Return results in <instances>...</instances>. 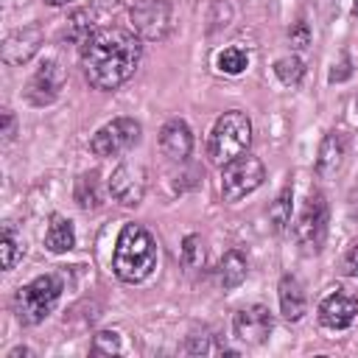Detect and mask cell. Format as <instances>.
Wrapping results in <instances>:
<instances>
[{
    "instance_id": "6da1fadb",
    "label": "cell",
    "mask_w": 358,
    "mask_h": 358,
    "mask_svg": "<svg viewBox=\"0 0 358 358\" xmlns=\"http://www.w3.org/2000/svg\"><path fill=\"white\" fill-rule=\"evenodd\" d=\"M81 67L95 90H115L129 81L140 64V36L126 28H98L78 45Z\"/></svg>"
},
{
    "instance_id": "7a4b0ae2",
    "label": "cell",
    "mask_w": 358,
    "mask_h": 358,
    "mask_svg": "<svg viewBox=\"0 0 358 358\" xmlns=\"http://www.w3.org/2000/svg\"><path fill=\"white\" fill-rule=\"evenodd\" d=\"M112 268L120 282H143L157 268V243L151 232L140 224H123L115 252H112Z\"/></svg>"
},
{
    "instance_id": "3957f363",
    "label": "cell",
    "mask_w": 358,
    "mask_h": 358,
    "mask_svg": "<svg viewBox=\"0 0 358 358\" xmlns=\"http://www.w3.org/2000/svg\"><path fill=\"white\" fill-rule=\"evenodd\" d=\"M249 143H252V123H249V117L243 112H238V109H229L210 129L207 157H210L213 165L224 168L235 157L246 154L249 151Z\"/></svg>"
},
{
    "instance_id": "277c9868",
    "label": "cell",
    "mask_w": 358,
    "mask_h": 358,
    "mask_svg": "<svg viewBox=\"0 0 358 358\" xmlns=\"http://www.w3.org/2000/svg\"><path fill=\"white\" fill-rule=\"evenodd\" d=\"M62 291H64V285L56 274H42V277L31 280L28 285H22L14 294V313H17L20 324L31 327V324L45 322L53 313Z\"/></svg>"
},
{
    "instance_id": "5b68a950",
    "label": "cell",
    "mask_w": 358,
    "mask_h": 358,
    "mask_svg": "<svg viewBox=\"0 0 358 358\" xmlns=\"http://www.w3.org/2000/svg\"><path fill=\"white\" fill-rule=\"evenodd\" d=\"M263 179H266L263 162L246 151L221 168V196H224V201L235 204V201L246 199L249 193H255L263 185Z\"/></svg>"
},
{
    "instance_id": "8992f818",
    "label": "cell",
    "mask_w": 358,
    "mask_h": 358,
    "mask_svg": "<svg viewBox=\"0 0 358 358\" xmlns=\"http://www.w3.org/2000/svg\"><path fill=\"white\" fill-rule=\"evenodd\" d=\"M324 238H327V201L319 190H313L294 221V241L305 252H319Z\"/></svg>"
},
{
    "instance_id": "52a82bcc",
    "label": "cell",
    "mask_w": 358,
    "mask_h": 358,
    "mask_svg": "<svg viewBox=\"0 0 358 358\" xmlns=\"http://www.w3.org/2000/svg\"><path fill=\"white\" fill-rule=\"evenodd\" d=\"M140 137H143V126L134 117H115L92 134L90 151L95 157H120L129 148H134Z\"/></svg>"
},
{
    "instance_id": "ba28073f",
    "label": "cell",
    "mask_w": 358,
    "mask_h": 358,
    "mask_svg": "<svg viewBox=\"0 0 358 358\" xmlns=\"http://www.w3.org/2000/svg\"><path fill=\"white\" fill-rule=\"evenodd\" d=\"M131 28L145 42H162L171 34V3L168 0H134L129 8Z\"/></svg>"
},
{
    "instance_id": "9c48e42d",
    "label": "cell",
    "mask_w": 358,
    "mask_h": 358,
    "mask_svg": "<svg viewBox=\"0 0 358 358\" xmlns=\"http://www.w3.org/2000/svg\"><path fill=\"white\" fill-rule=\"evenodd\" d=\"M64 81H67L64 67H62L56 59H45V62L34 70V76H31V81H28V87H25V95H28L31 103L45 106V103H50V101L59 98Z\"/></svg>"
},
{
    "instance_id": "30bf717a",
    "label": "cell",
    "mask_w": 358,
    "mask_h": 358,
    "mask_svg": "<svg viewBox=\"0 0 358 358\" xmlns=\"http://www.w3.org/2000/svg\"><path fill=\"white\" fill-rule=\"evenodd\" d=\"M109 196L123 204V207H134L143 201L145 196V171L140 165H131V162H120L112 176H109Z\"/></svg>"
},
{
    "instance_id": "8fae6325",
    "label": "cell",
    "mask_w": 358,
    "mask_h": 358,
    "mask_svg": "<svg viewBox=\"0 0 358 358\" xmlns=\"http://www.w3.org/2000/svg\"><path fill=\"white\" fill-rule=\"evenodd\" d=\"M271 327H274V319L266 305H252L232 316V333L243 344H263L268 338Z\"/></svg>"
},
{
    "instance_id": "7c38bea8",
    "label": "cell",
    "mask_w": 358,
    "mask_h": 358,
    "mask_svg": "<svg viewBox=\"0 0 358 358\" xmlns=\"http://www.w3.org/2000/svg\"><path fill=\"white\" fill-rule=\"evenodd\" d=\"M355 313H358V299L352 294H347L344 288L330 291L319 302V322L327 330H347L355 322Z\"/></svg>"
},
{
    "instance_id": "4fadbf2b",
    "label": "cell",
    "mask_w": 358,
    "mask_h": 358,
    "mask_svg": "<svg viewBox=\"0 0 358 358\" xmlns=\"http://www.w3.org/2000/svg\"><path fill=\"white\" fill-rule=\"evenodd\" d=\"M42 45V28L39 25H25L14 34L6 36L3 42V62L6 64H25Z\"/></svg>"
},
{
    "instance_id": "5bb4252c",
    "label": "cell",
    "mask_w": 358,
    "mask_h": 358,
    "mask_svg": "<svg viewBox=\"0 0 358 358\" xmlns=\"http://www.w3.org/2000/svg\"><path fill=\"white\" fill-rule=\"evenodd\" d=\"M159 148L171 162H185L193 151V131L185 120L173 117L159 129Z\"/></svg>"
},
{
    "instance_id": "9a60e30c",
    "label": "cell",
    "mask_w": 358,
    "mask_h": 358,
    "mask_svg": "<svg viewBox=\"0 0 358 358\" xmlns=\"http://www.w3.org/2000/svg\"><path fill=\"white\" fill-rule=\"evenodd\" d=\"M344 157H347V137L341 131H327L316 154V173L333 176L344 165Z\"/></svg>"
},
{
    "instance_id": "2e32d148",
    "label": "cell",
    "mask_w": 358,
    "mask_h": 358,
    "mask_svg": "<svg viewBox=\"0 0 358 358\" xmlns=\"http://www.w3.org/2000/svg\"><path fill=\"white\" fill-rule=\"evenodd\" d=\"M277 296H280V313L288 322H299L305 316L308 299H305V291H302V285H299L296 277L282 274L280 277V285H277Z\"/></svg>"
},
{
    "instance_id": "e0dca14e",
    "label": "cell",
    "mask_w": 358,
    "mask_h": 358,
    "mask_svg": "<svg viewBox=\"0 0 358 358\" xmlns=\"http://www.w3.org/2000/svg\"><path fill=\"white\" fill-rule=\"evenodd\" d=\"M76 246V229H73V221L64 218V215H53L50 224H48V232H45V249L53 252V255H64Z\"/></svg>"
},
{
    "instance_id": "ac0fdd59",
    "label": "cell",
    "mask_w": 358,
    "mask_h": 358,
    "mask_svg": "<svg viewBox=\"0 0 358 358\" xmlns=\"http://www.w3.org/2000/svg\"><path fill=\"white\" fill-rule=\"evenodd\" d=\"M246 274H249L246 257H243L238 249H229V252L221 257V263H218V282H221V288H224V291L238 288V285L246 280Z\"/></svg>"
},
{
    "instance_id": "d6986e66",
    "label": "cell",
    "mask_w": 358,
    "mask_h": 358,
    "mask_svg": "<svg viewBox=\"0 0 358 358\" xmlns=\"http://www.w3.org/2000/svg\"><path fill=\"white\" fill-rule=\"evenodd\" d=\"M76 201L81 210L101 207V190H98V173H81L76 179Z\"/></svg>"
},
{
    "instance_id": "ffe728a7",
    "label": "cell",
    "mask_w": 358,
    "mask_h": 358,
    "mask_svg": "<svg viewBox=\"0 0 358 358\" xmlns=\"http://www.w3.org/2000/svg\"><path fill=\"white\" fill-rule=\"evenodd\" d=\"M274 73L285 87H299V81L305 76V64L299 56H282L274 62Z\"/></svg>"
},
{
    "instance_id": "44dd1931",
    "label": "cell",
    "mask_w": 358,
    "mask_h": 358,
    "mask_svg": "<svg viewBox=\"0 0 358 358\" xmlns=\"http://www.w3.org/2000/svg\"><path fill=\"white\" fill-rule=\"evenodd\" d=\"M291 199H294V190H291V185H288V187H282V193L274 199V204H271V210H268L271 227H274L277 232H282V229L291 224Z\"/></svg>"
},
{
    "instance_id": "7402d4cb",
    "label": "cell",
    "mask_w": 358,
    "mask_h": 358,
    "mask_svg": "<svg viewBox=\"0 0 358 358\" xmlns=\"http://www.w3.org/2000/svg\"><path fill=\"white\" fill-rule=\"evenodd\" d=\"M215 64L221 73L227 76H241L246 67H249V56L241 50V48H224L218 56H215Z\"/></svg>"
},
{
    "instance_id": "603a6c76",
    "label": "cell",
    "mask_w": 358,
    "mask_h": 358,
    "mask_svg": "<svg viewBox=\"0 0 358 358\" xmlns=\"http://www.w3.org/2000/svg\"><path fill=\"white\" fill-rule=\"evenodd\" d=\"M92 14L90 11H73V17L67 20V28H64V36L76 45H81L90 34H92Z\"/></svg>"
},
{
    "instance_id": "cb8c5ba5",
    "label": "cell",
    "mask_w": 358,
    "mask_h": 358,
    "mask_svg": "<svg viewBox=\"0 0 358 358\" xmlns=\"http://www.w3.org/2000/svg\"><path fill=\"white\" fill-rule=\"evenodd\" d=\"M182 266L187 271H199L204 268V243L199 235H187L182 241Z\"/></svg>"
},
{
    "instance_id": "d4e9b609",
    "label": "cell",
    "mask_w": 358,
    "mask_h": 358,
    "mask_svg": "<svg viewBox=\"0 0 358 358\" xmlns=\"http://www.w3.org/2000/svg\"><path fill=\"white\" fill-rule=\"evenodd\" d=\"M20 255H22V246L17 243L11 229H3V238H0V263H3V268L11 271L17 266V260H20Z\"/></svg>"
},
{
    "instance_id": "484cf974",
    "label": "cell",
    "mask_w": 358,
    "mask_h": 358,
    "mask_svg": "<svg viewBox=\"0 0 358 358\" xmlns=\"http://www.w3.org/2000/svg\"><path fill=\"white\" fill-rule=\"evenodd\" d=\"M92 355H117L120 352V336L112 333V330H103L92 338V347H90Z\"/></svg>"
},
{
    "instance_id": "4316f807",
    "label": "cell",
    "mask_w": 358,
    "mask_h": 358,
    "mask_svg": "<svg viewBox=\"0 0 358 358\" xmlns=\"http://www.w3.org/2000/svg\"><path fill=\"white\" fill-rule=\"evenodd\" d=\"M288 36H291V45H294V48H299V50L308 48V45H310V28H308V22L299 20V22L288 31Z\"/></svg>"
},
{
    "instance_id": "83f0119b",
    "label": "cell",
    "mask_w": 358,
    "mask_h": 358,
    "mask_svg": "<svg viewBox=\"0 0 358 358\" xmlns=\"http://www.w3.org/2000/svg\"><path fill=\"white\" fill-rule=\"evenodd\" d=\"M341 271L347 277H358V243H352L341 257Z\"/></svg>"
},
{
    "instance_id": "f1b7e54d",
    "label": "cell",
    "mask_w": 358,
    "mask_h": 358,
    "mask_svg": "<svg viewBox=\"0 0 358 358\" xmlns=\"http://www.w3.org/2000/svg\"><path fill=\"white\" fill-rule=\"evenodd\" d=\"M14 134H17V120H14V112L6 109L3 112V140L8 143V140H14Z\"/></svg>"
},
{
    "instance_id": "f546056e",
    "label": "cell",
    "mask_w": 358,
    "mask_h": 358,
    "mask_svg": "<svg viewBox=\"0 0 358 358\" xmlns=\"http://www.w3.org/2000/svg\"><path fill=\"white\" fill-rule=\"evenodd\" d=\"M28 355H31V350H28V347H17V350H11L6 358H28Z\"/></svg>"
},
{
    "instance_id": "4dcf8cb0",
    "label": "cell",
    "mask_w": 358,
    "mask_h": 358,
    "mask_svg": "<svg viewBox=\"0 0 358 358\" xmlns=\"http://www.w3.org/2000/svg\"><path fill=\"white\" fill-rule=\"evenodd\" d=\"M95 3H98L101 8H115V6H120L123 0H95Z\"/></svg>"
},
{
    "instance_id": "1f68e13d",
    "label": "cell",
    "mask_w": 358,
    "mask_h": 358,
    "mask_svg": "<svg viewBox=\"0 0 358 358\" xmlns=\"http://www.w3.org/2000/svg\"><path fill=\"white\" fill-rule=\"evenodd\" d=\"M48 6H64V3H70V0H45Z\"/></svg>"
},
{
    "instance_id": "d6a6232c",
    "label": "cell",
    "mask_w": 358,
    "mask_h": 358,
    "mask_svg": "<svg viewBox=\"0 0 358 358\" xmlns=\"http://www.w3.org/2000/svg\"><path fill=\"white\" fill-rule=\"evenodd\" d=\"M352 14H358V0H355V6H352Z\"/></svg>"
}]
</instances>
